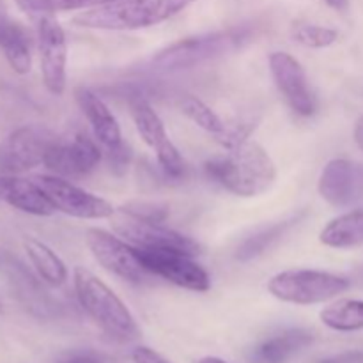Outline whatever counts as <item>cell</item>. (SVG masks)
Segmentation results:
<instances>
[{
  "label": "cell",
  "instance_id": "obj_1",
  "mask_svg": "<svg viewBox=\"0 0 363 363\" xmlns=\"http://www.w3.org/2000/svg\"><path fill=\"white\" fill-rule=\"evenodd\" d=\"M206 174L230 194L250 199L266 194L273 186L277 167L257 142L247 140L229 149L227 155L206 162Z\"/></svg>",
  "mask_w": 363,
  "mask_h": 363
},
{
  "label": "cell",
  "instance_id": "obj_2",
  "mask_svg": "<svg viewBox=\"0 0 363 363\" xmlns=\"http://www.w3.org/2000/svg\"><path fill=\"white\" fill-rule=\"evenodd\" d=\"M195 2L199 0H119L84 11L73 21L96 30H140L170 20Z\"/></svg>",
  "mask_w": 363,
  "mask_h": 363
},
{
  "label": "cell",
  "instance_id": "obj_3",
  "mask_svg": "<svg viewBox=\"0 0 363 363\" xmlns=\"http://www.w3.org/2000/svg\"><path fill=\"white\" fill-rule=\"evenodd\" d=\"M74 291L89 318L117 342L140 339V328L119 296L85 268L74 269Z\"/></svg>",
  "mask_w": 363,
  "mask_h": 363
},
{
  "label": "cell",
  "instance_id": "obj_4",
  "mask_svg": "<svg viewBox=\"0 0 363 363\" xmlns=\"http://www.w3.org/2000/svg\"><path fill=\"white\" fill-rule=\"evenodd\" d=\"M250 35L252 32L248 27H234L227 28V30L181 39L167 48L160 50L151 59V64L155 69L160 71L190 69V67L220 59V57L241 48L250 39Z\"/></svg>",
  "mask_w": 363,
  "mask_h": 363
},
{
  "label": "cell",
  "instance_id": "obj_5",
  "mask_svg": "<svg viewBox=\"0 0 363 363\" xmlns=\"http://www.w3.org/2000/svg\"><path fill=\"white\" fill-rule=\"evenodd\" d=\"M351 282L344 277L319 269H287L272 277L268 291L284 303L315 305L346 293Z\"/></svg>",
  "mask_w": 363,
  "mask_h": 363
},
{
  "label": "cell",
  "instance_id": "obj_6",
  "mask_svg": "<svg viewBox=\"0 0 363 363\" xmlns=\"http://www.w3.org/2000/svg\"><path fill=\"white\" fill-rule=\"evenodd\" d=\"M34 183L46 195L55 211L80 220H105L113 216L116 209L105 199L69 183L60 176H35Z\"/></svg>",
  "mask_w": 363,
  "mask_h": 363
},
{
  "label": "cell",
  "instance_id": "obj_7",
  "mask_svg": "<svg viewBox=\"0 0 363 363\" xmlns=\"http://www.w3.org/2000/svg\"><path fill=\"white\" fill-rule=\"evenodd\" d=\"M55 140V135L45 128L23 126L14 130L0 142V174L18 176L45 165L46 155Z\"/></svg>",
  "mask_w": 363,
  "mask_h": 363
},
{
  "label": "cell",
  "instance_id": "obj_8",
  "mask_svg": "<svg viewBox=\"0 0 363 363\" xmlns=\"http://www.w3.org/2000/svg\"><path fill=\"white\" fill-rule=\"evenodd\" d=\"M135 250L149 275L162 277L174 286L194 293H206L211 289L208 272L194 261V255L179 250Z\"/></svg>",
  "mask_w": 363,
  "mask_h": 363
},
{
  "label": "cell",
  "instance_id": "obj_9",
  "mask_svg": "<svg viewBox=\"0 0 363 363\" xmlns=\"http://www.w3.org/2000/svg\"><path fill=\"white\" fill-rule=\"evenodd\" d=\"M85 243L99 266L112 275L131 284H142L147 279V269L142 266L137 250L128 241L103 229H89L85 233Z\"/></svg>",
  "mask_w": 363,
  "mask_h": 363
},
{
  "label": "cell",
  "instance_id": "obj_10",
  "mask_svg": "<svg viewBox=\"0 0 363 363\" xmlns=\"http://www.w3.org/2000/svg\"><path fill=\"white\" fill-rule=\"evenodd\" d=\"M130 112L138 135L156 152V158H158L163 172L169 177L179 179L184 174V162L177 147L167 135L165 124L155 112V108L144 98L137 96V98L130 99Z\"/></svg>",
  "mask_w": 363,
  "mask_h": 363
},
{
  "label": "cell",
  "instance_id": "obj_11",
  "mask_svg": "<svg viewBox=\"0 0 363 363\" xmlns=\"http://www.w3.org/2000/svg\"><path fill=\"white\" fill-rule=\"evenodd\" d=\"M318 190L333 208H363V163L347 158L330 160L319 176Z\"/></svg>",
  "mask_w": 363,
  "mask_h": 363
},
{
  "label": "cell",
  "instance_id": "obj_12",
  "mask_svg": "<svg viewBox=\"0 0 363 363\" xmlns=\"http://www.w3.org/2000/svg\"><path fill=\"white\" fill-rule=\"evenodd\" d=\"M38 50L43 84L53 96H60L66 91L67 39L53 14L39 16Z\"/></svg>",
  "mask_w": 363,
  "mask_h": 363
},
{
  "label": "cell",
  "instance_id": "obj_13",
  "mask_svg": "<svg viewBox=\"0 0 363 363\" xmlns=\"http://www.w3.org/2000/svg\"><path fill=\"white\" fill-rule=\"evenodd\" d=\"M113 229L135 248L144 250H179L197 255L199 245L191 238L169 229L163 223L135 218L121 211V218L113 222Z\"/></svg>",
  "mask_w": 363,
  "mask_h": 363
},
{
  "label": "cell",
  "instance_id": "obj_14",
  "mask_svg": "<svg viewBox=\"0 0 363 363\" xmlns=\"http://www.w3.org/2000/svg\"><path fill=\"white\" fill-rule=\"evenodd\" d=\"M269 73L280 94L296 116L311 117L315 112V98L300 60L287 52H273L268 59Z\"/></svg>",
  "mask_w": 363,
  "mask_h": 363
},
{
  "label": "cell",
  "instance_id": "obj_15",
  "mask_svg": "<svg viewBox=\"0 0 363 363\" xmlns=\"http://www.w3.org/2000/svg\"><path fill=\"white\" fill-rule=\"evenodd\" d=\"M103 152L94 138L77 133L71 140L57 138L45 158V167L60 177H82L98 169Z\"/></svg>",
  "mask_w": 363,
  "mask_h": 363
},
{
  "label": "cell",
  "instance_id": "obj_16",
  "mask_svg": "<svg viewBox=\"0 0 363 363\" xmlns=\"http://www.w3.org/2000/svg\"><path fill=\"white\" fill-rule=\"evenodd\" d=\"M74 98H77L78 106H80L87 123L91 124L94 138L103 145V149L112 151V149L119 147L124 142L123 133H121V126L116 116L106 106V103L98 94L84 87H78L74 91Z\"/></svg>",
  "mask_w": 363,
  "mask_h": 363
},
{
  "label": "cell",
  "instance_id": "obj_17",
  "mask_svg": "<svg viewBox=\"0 0 363 363\" xmlns=\"http://www.w3.org/2000/svg\"><path fill=\"white\" fill-rule=\"evenodd\" d=\"M0 202L34 216H50L55 213L52 202L34 179H21L9 174H0Z\"/></svg>",
  "mask_w": 363,
  "mask_h": 363
},
{
  "label": "cell",
  "instance_id": "obj_18",
  "mask_svg": "<svg viewBox=\"0 0 363 363\" xmlns=\"http://www.w3.org/2000/svg\"><path fill=\"white\" fill-rule=\"evenodd\" d=\"M0 50L9 62L11 69L18 74H27L32 69L30 35L18 21L7 14L0 16Z\"/></svg>",
  "mask_w": 363,
  "mask_h": 363
},
{
  "label": "cell",
  "instance_id": "obj_19",
  "mask_svg": "<svg viewBox=\"0 0 363 363\" xmlns=\"http://www.w3.org/2000/svg\"><path fill=\"white\" fill-rule=\"evenodd\" d=\"M319 241L325 247L335 250H350L363 245V208L339 215L330 220L319 234Z\"/></svg>",
  "mask_w": 363,
  "mask_h": 363
},
{
  "label": "cell",
  "instance_id": "obj_20",
  "mask_svg": "<svg viewBox=\"0 0 363 363\" xmlns=\"http://www.w3.org/2000/svg\"><path fill=\"white\" fill-rule=\"evenodd\" d=\"M312 340H314V335L307 330H287V332L264 340L255 350V360L261 363H282L289 357L311 346Z\"/></svg>",
  "mask_w": 363,
  "mask_h": 363
},
{
  "label": "cell",
  "instance_id": "obj_21",
  "mask_svg": "<svg viewBox=\"0 0 363 363\" xmlns=\"http://www.w3.org/2000/svg\"><path fill=\"white\" fill-rule=\"evenodd\" d=\"M23 248L27 252V257L38 275L45 280L48 286L59 287L67 280V269L62 259L48 247V245L41 243V241L34 240V238H27L23 241Z\"/></svg>",
  "mask_w": 363,
  "mask_h": 363
},
{
  "label": "cell",
  "instance_id": "obj_22",
  "mask_svg": "<svg viewBox=\"0 0 363 363\" xmlns=\"http://www.w3.org/2000/svg\"><path fill=\"white\" fill-rule=\"evenodd\" d=\"M321 323L333 332H360L363 330V300H337L326 305L319 314Z\"/></svg>",
  "mask_w": 363,
  "mask_h": 363
},
{
  "label": "cell",
  "instance_id": "obj_23",
  "mask_svg": "<svg viewBox=\"0 0 363 363\" xmlns=\"http://www.w3.org/2000/svg\"><path fill=\"white\" fill-rule=\"evenodd\" d=\"M298 220H300L298 216H293V218L273 223V225L255 233L254 236L247 238V240L241 243V247L238 248V259H240V261H250V259H255L261 254H264L273 243H277V241L294 225V223H298Z\"/></svg>",
  "mask_w": 363,
  "mask_h": 363
},
{
  "label": "cell",
  "instance_id": "obj_24",
  "mask_svg": "<svg viewBox=\"0 0 363 363\" xmlns=\"http://www.w3.org/2000/svg\"><path fill=\"white\" fill-rule=\"evenodd\" d=\"M119 0H16V6L30 16H45V14L66 13L77 9H94L106 4Z\"/></svg>",
  "mask_w": 363,
  "mask_h": 363
},
{
  "label": "cell",
  "instance_id": "obj_25",
  "mask_svg": "<svg viewBox=\"0 0 363 363\" xmlns=\"http://www.w3.org/2000/svg\"><path fill=\"white\" fill-rule=\"evenodd\" d=\"M179 108L191 123L197 124L201 130L213 135V137H218L223 131V128H225V123L220 119L218 113H216L215 110L209 108L202 99L195 98V96H183V98L179 99Z\"/></svg>",
  "mask_w": 363,
  "mask_h": 363
},
{
  "label": "cell",
  "instance_id": "obj_26",
  "mask_svg": "<svg viewBox=\"0 0 363 363\" xmlns=\"http://www.w3.org/2000/svg\"><path fill=\"white\" fill-rule=\"evenodd\" d=\"M291 38L305 48L321 50L335 45L339 41V32L315 23H294L291 27Z\"/></svg>",
  "mask_w": 363,
  "mask_h": 363
},
{
  "label": "cell",
  "instance_id": "obj_27",
  "mask_svg": "<svg viewBox=\"0 0 363 363\" xmlns=\"http://www.w3.org/2000/svg\"><path fill=\"white\" fill-rule=\"evenodd\" d=\"M126 215L135 216V218L147 220V222H158L163 223L169 216V208L165 204H160V202H147V201H133L128 202L126 206H123L121 209Z\"/></svg>",
  "mask_w": 363,
  "mask_h": 363
},
{
  "label": "cell",
  "instance_id": "obj_28",
  "mask_svg": "<svg viewBox=\"0 0 363 363\" xmlns=\"http://www.w3.org/2000/svg\"><path fill=\"white\" fill-rule=\"evenodd\" d=\"M106 156H108V162L112 165V170L116 172H124L126 167L130 165V160H131V149L128 144H121L119 147L112 149V151H106Z\"/></svg>",
  "mask_w": 363,
  "mask_h": 363
},
{
  "label": "cell",
  "instance_id": "obj_29",
  "mask_svg": "<svg viewBox=\"0 0 363 363\" xmlns=\"http://www.w3.org/2000/svg\"><path fill=\"white\" fill-rule=\"evenodd\" d=\"M60 363H110V360L96 351H78V353L69 354Z\"/></svg>",
  "mask_w": 363,
  "mask_h": 363
},
{
  "label": "cell",
  "instance_id": "obj_30",
  "mask_svg": "<svg viewBox=\"0 0 363 363\" xmlns=\"http://www.w3.org/2000/svg\"><path fill=\"white\" fill-rule=\"evenodd\" d=\"M133 363H170L167 358H163L158 351L151 350V347H137L133 351Z\"/></svg>",
  "mask_w": 363,
  "mask_h": 363
},
{
  "label": "cell",
  "instance_id": "obj_31",
  "mask_svg": "<svg viewBox=\"0 0 363 363\" xmlns=\"http://www.w3.org/2000/svg\"><path fill=\"white\" fill-rule=\"evenodd\" d=\"M321 363H363V353H346V354H339V357L328 358V360L321 362Z\"/></svg>",
  "mask_w": 363,
  "mask_h": 363
},
{
  "label": "cell",
  "instance_id": "obj_32",
  "mask_svg": "<svg viewBox=\"0 0 363 363\" xmlns=\"http://www.w3.org/2000/svg\"><path fill=\"white\" fill-rule=\"evenodd\" d=\"M353 135H354V142H357L358 149L363 152V116L357 121V124H354Z\"/></svg>",
  "mask_w": 363,
  "mask_h": 363
},
{
  "label": "cell",
  "instance_id": "obj_33",
  "mask_svg": "<svg viewBox=\"0 0 363 363\" xmlns=\"http://www.w3.org/2000/svg\"><path fill=\"white\" fill-rule=\"evenodd\" d=\"M326 6H330L335 11H346L350 6V0H325Z\"/></svg>",
  "mask_w": 363,
  "mask_h": 363
},
{
  "label": "cell",
  "instance_id": "obj_34",
  "mask_svg": "<svg viewBox=\"0 0 363 363\" xmlns=\"http://www.w3.org/2000/svg\"><path fill=\"white\" fill-rule=\"evenodd\" d=\"M199 363H227V362L220 360V358H216V357H206V358H202Z\"/></svg>",
  "mask_w": 363,
  "mask_h": 363
},
{
  "label": "cell",
  "instance_id": "obj_35",
  "mask_svg": "<svg viewBox=\"0 0 363 363\" xmlns=\"http://www.w3.org/2000/svg\"><path fill=\"white\" fill-rule=\"evenodd\" d=\"M4 14H7L6 13V6H4V2L0 0V16H4Z\"/></svg>",
  "mask_w": 363,
  "mask_h": 363
}]
</instances>
